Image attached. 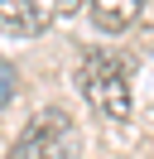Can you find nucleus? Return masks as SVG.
Segmentation results:
<instances>
[{
    "label": "nucleus",
    "mask_w": 154,
    "mask_h": 159,
    "mask_svg": "<svg viewBox=\"0 0 154 159\" xmlns=\"http://www.w3.org/2000/svg\"><path fill=\"white\" fill-rule=\"evenodd\" d=\"M77 87L101 120H111V125L130 120V58L125 53L87 48L82 63H77Z\"/></svg>",
    "instance_id": "f257e3e1"
},
{
    "label": "nucleus",
    "mask_w": 154,
    "mask_h": 159,
    "mask_svg": "<svg viewBox=\"0 0 154 159\" xmlns=\"http://www.w3.org/2000/svg\"><path fill=\"white\" fill-rule=\"evenodd\" d=\"M5 159H82V130L63 106H43L19 130Z\"/></svg>",
    "instance_id": "f03ea898"
},
{
    "label": "nucleus",
    "mask_w": 154,
    "mask_h": 159,
    "mask_svg": "<svg viewBox=\"0 0 154 159\" xmlns=\"http://www.w3.org/2000/svg\"><path fill=\"white\" fill-rule=\"evenodd\" d=\"M58 20V0H0V34L34 39Z\"/></svg>",
    "instance_id": "7ed1b4c3"
},
{
    "label": "nucleus",
    "mask_w": 154,
    "mask_h": 159,
    "mask_svg": "<svg viewBox=\"0 0 154 159\" xmlns=\"http://www.w3.org/2000/svg\"><path fill=\"white\" fill-rule=\"evenodd\" d=\"M144 5L149 0H87V15H92V24L101 34H120L144 15Z\"/></svg>",
    "instance_id": "20e7f679"
},
{
    "label": "nucleus",
    "mask_w": 154,
    "mask_h": 159,
    "mask_svg": "<svg viewBox=\"0 0 154 159\" xmlns=\"http://www.w3.org/2000/svg\"><path fill=\"white\" fill-rule=\"evenodd\" d=\"M15 82H19V77H15V68L0 58V111H5V106H10V97H15Z\"/></svg>",
    "instance_id": "39448f33"
},
{
    "label": "nucleus",
    "mask_w": 154,
    "mask_h": 159,
    "mask_svg": "<svg viewBox=\"0 0 154 159\" xmlns=\"http://www.w3.org/2000/svg\"><path fill=\"white\" fill-rule=\"evenodd\" d=\"M82 5H87V0H58V15H77Z\"/></svg>",
    "instance_id": "423d86ee"
}]
</instances>
